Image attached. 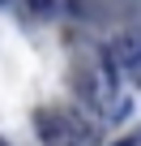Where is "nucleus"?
Here are the masks:
<instances>
[{
    "label": "nucleus",
    "mask_w": 141,
    "mask_h": 146,
    "mask_svg": "<svg viewBox=\"0 0 141 146\" xmlns=\"http://www.w3.org/2000/svg\"><path fill=\"white\" fill-rule=\"evenodd\" d=\"M34 129H39V142H43V146H81V142L73 137V129H68L64 112L43 108V112L34 116Z\"/></svg>",
    "instance_id": "nucleus-1"
},
{
    "label": "nucleus",
    "mask_w": 141,
    "mask_h": 146,
    "mask_svg": "<svg viewBox=\"0 0 141 146\" xmlns=\"http://www.w3.org/2000/svg\"><path fill=\"white\" fill-rule=\"evenodd\" d=\"M111 60H115L120 73H137V78H141V30H137V26L124 30V35H115V43H111Z\"/></svg>",
    "instance_id": "nucleus-2"
},
{
    "label": "nucleus",
    "mask_w": 141,
    "mask_h": 146,
    "mask_svg": "<svg viewBox=\"0 0 141 146\" xmlns=\"http://www.w3.org/2000/svg\"><path fill=\"white\" fill-rule=\"evenodd\" d=\"M64 120H68V129H73V137H77L81 146H94V142H98V125H90L86 108H64Z\"/></svg>",
    "instance_id": "nucleus-3"
},
{
    "label": "nucleus",
    "mask_w": 141,
    "mask_h": 146,
    "mask_svg": "<svg viewBox=\"0 0 141 146\" xmlns=\"http://www.w3.org/2000/svg\"><path fill=\"white\" fill-rule=\"evenodd\" d=\"M107 112H111V120H128L132 116V99H111Z\"/></svg>",
    "instance_id": "nucleus-4"
},
{
    "label": "nucleus",
    "mask_w": 141,
    "mask_h": 146,
    "mask_svg": "<svg viewBox=\"0 0 141 146\" xmlns=\"http://www.w3.org/2000/svg\"><path fill=\"white\" fill-rule=\"evenodd\" d=\"M26 5H30V13H39V17H56L60 0H26Z\"/></svg>",
    "instance_id": "nucleus-5"
},
{
    "label": "nucleus",
    "mask_w": 141,
    "mask_h": 146,
    "mask_svg": "<svg viewBox=\"0 0 141 146\" xmlns=\"http://www.w3.org/2000/svg\"><path fill=\"white\" fill-rule=\"evenodd\" d=\"M115 146H141V133H128V137H120Z\"/></svg>",
    "instance_id": "nucleus-6"
}]
</instances>
